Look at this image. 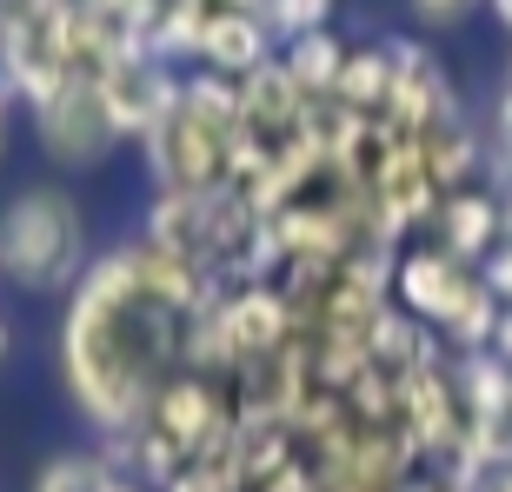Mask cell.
<instances>
[{"label": "cell", "mask_w": 512, "mask_h": 492, "mask_svg": "<svg viewBox=\"0 0 512 492\" xmlns=\"http://www.w3.org/2000/svg\"><path fill=\"white\" fill-rule=\"evenodd\" d=\"M87 273V227L74 193L60 187H20L0 207V280L20 293H54Z\"/></svg>", "instance_id": "obj_1"}, {"label": "cell", "mask_w": 512, "mask_h": 492, "mask_svg": "<svg viewBox=\"0 0 512 492\" xmlns=\"http://www.w3.org/2000/svg\"><path fill=\"white\" fill-rule=\"evenodd\" d=\"M34 133H40V147L54 153L60 167H87V160H100L94 147H107V140L120 133L114 114H107V94H100V74L74 67V74L34 107Z\"/></svg>", "instance_id": "obj_2"}, {"label": "cell", "mask_w": 512, "mask_h": 492, "mask_svg": "<svg viewBox=\"0 0 512 492\" xmlns=\"http://www.w3.org/2000/svg\"><path fill=\"white\" fill-rule=\"evenodd\" d=\"M266 40H273V27H266L260 14H247V7H220V14L200 27V54L220 67V74H260L266 60Z\"/></svg>", "instance_id": "obj_3"}, {"label": "cell", "mask_w": 512, "mask_h": 492, "mask_svg": "<svg viewBox=\"0 0 512 492\" xmlns=\"http://www.w3.org/2000/svg\"><path fill=\"white\" fill-rule=\"evenodd\" d=\"M340 67H346V54L333 47V34H300L293 40V60H286V74L300 80V87H333L340 80Z\"/></svg>", "instance_id": "obj_4"}, {"label": "cell", "mask_w": 512, "mask_h": 492, "mask_svg": "<svg viewBox=\"0 0 512 492\" xmlns=\"http://www.w3.org/2000/svg\"><path fill=\"white\" fill-rule=\"evenodd\" d=\"M333 14V0H266L260 7V20L273 27V34H320V20Z\"/></svg>", "instance_id": "obj_5"}, {"label": "cell", "mask_w": 512, "mask_h": 492, "mask_svg": "<svg viewBox=\"0 0 512 492\" xmlns=\"http://www.w3.org/2000/svg\"><path fill=\"white\" fill-rule=\"evenodd\" d=\"M453 240H459V253H479L486 246V233L499 227V213H493V200H453Z\"/></svg>", "instance_id": "obj_6"}, {"label": "cell", "mask_w": 512, "mask_h": 492, "mask_svg": "<svg viewBox=\"0 0 512 492\" xmlns=\"http://www.w3.org/2000/svg\"><path fill=\"white\" fill-rule=\"evenodd\" d=\"M167 433L173 439H200V433H207V413H213V406H207V393H193V386H173V399H167Z\"/></svg>", "instance_id": "obj_7"}, {"label": "cell", "mask_w": 512, "mask_h": 492, "mask_svg": "<svg viewBox=\"0 0 512 492\" xmlns=\"http://www.w3.org/2000/svg\"><path fill=\"white\" fill-rule=\"evenodd\" d=\"M34 492H94V466H87V459H54V466L34 479Z\"/></svg>", "instance_id": "obj_8"}, {"label": "cell", "mask_w": 512, "mask_h": 492, "mask_svg": "<svg viewBox=\"0 0 512 492\" xmlns=\"http://www.w3.org/2000/svg\"><path fill=\"white\" fill-rule=\"evenodd\" d=\"M413 7H419L426 20H453V14H466L473 0H413Z\"/></svg>", "instance_id": "obj_9"}, {"label": "cell", "mask_w": 512, "mask_h": 492, "mask_svg": "<svg viewBox=\"0 0 512 492\" xmlns=\"http://www.w3.org/2000/svg\"><path fill=\"white\" fill-rule=\"evenodd\" d=\"M7 100H14V87L0 80V147H7Z\"/></svg>", "instance_id": "obj_10"}]
</instances>
